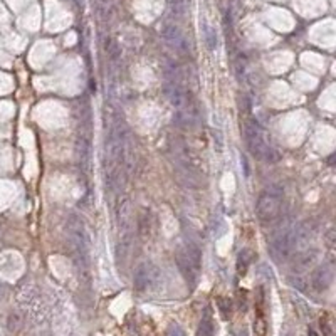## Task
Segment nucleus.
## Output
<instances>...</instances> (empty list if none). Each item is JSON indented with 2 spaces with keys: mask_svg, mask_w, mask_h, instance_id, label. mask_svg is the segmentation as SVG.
<instances>
[{
  "mask_svg": "<svg viewBox=\"0 0 336 336\" xmlns=\"http://www.w3.org/2000/svg\"><path fill=\"white\" fill-rule=\"evenodd\" d=\"M244 137H245V143H247L249 152L257 160H262V162H269V163H274L279 160L278 150H274L267 143V140L264 138L262 129H260L259 124L252 121V119L245 121Z\"/></svg>",
  "mask_w": 336,
  "mask_h": 336,
  "instance_id": "f257e3e1",
  "label": "nucleus"
},
{
  "mask_svg": "<svg viewBox=\"0 0 336 336\" xmlns=\"http://www.w3.org/2000/svg\"><path fill=\"white\" fill-rule=\"evenodd\" d=\"M281 207H283V188L273 185L259 195L257 204H255V214L260 222L269 224L281 214Z\"/></svg>",
  "mask_w": 336,
  "mask_h": 336,
  "instance_id": "f03ea898",
  "label": "nucleus"
},
{
  "mask_svg": "<svg viewBox=\"0 0 336 336\" xmlns=\"http://www.w3.org/2000/svg\"><path fill=\"white\" fill-rule=\"evenodd\" d=\"M162 271L152 262H143L138 265L137 273H135L133 284L135 289L138 293H148V291H155L162 284Z\"/></svg>",
  "mask_w": 336,
  "mask_h": 336,
  "instance_id": "7ed1b4c3",
  "label": "nucleus"
},
{
  "mask_svg": "<svg viewBox=\"0 0 336 336\" xmlns=\"http://www.w3.org/2000/svg\"><path fill=\"white\" fill-rule=\"evenodd\" d=\"M162 37L165 39V42H167L175 52H178V54H187L188 52L187 39H185L182 31H180L177 26H173V24H165L163 29H162Z\"/></svg>",
  "mask_w": 336,
  "mask_h": 336,
  "instance_id": "20e7f679",
  "label": "nucleus"
},
{
  "mask_svg": "<svg viewBox=\"0 0 336 336\" xmlns=\"http://www.w3.org/2000/svg\"><path fill=\"white\" fill-rule=\"evenodd\" d=\"M177 264H178L180 273L183 274L185 281L190 284V288H195V284H197V281H198L200 269L187 257V254L183 252V249H180L177 252Z\"/></svg>",
  "mask_w": 336,
  "mask_h": 336,
  "instance_id": "39448f33",
  "label": "nucleus"
},
{
  "mask_svg": "<svg viewBox=\"0 0 336 336\" xmlns=\"http://www.w3.org/2000/svg\"><path fill=\"white\" fill-rule=\"evenodd\" d=\"M333 278H334V271H333V265L331 264H324L318 267L313 273V278H311V286L316 289V291H324L328 289L331 283H333Z\"/></svg>",
  "mask_w": 336,
  "mask_h": 336,
  "instance_id": "423d86ee",
  "label": "nucleus"
},
{
  "mask_svg": "<svg viewBox=\"0 0 336 336\" xmlns=\"http://www.w3.org/2000/svg\"><path fill=\"white\" fill-rule=\"evenodd\" d=\"M254 333H255V336H267V319H265V309H264V293H262V289H259V293H257V299H255Z\"/></svg>",
  "mask_w": 336,
  "mask_h": 336,
  "instance_id": "0eeeda50",
  "label": "nucleus"
},
{
  "mask_svg": "<svg viewBox=\"0 0 336 336\" xmlns=\"http://www.w3.org/2000/svg\"><path fill=\"white\" fill-rule=\"evenodd\" d=\"M252 252H250L249 249H244V250H240V254H239V257H237V271H239V274H244L245 271H247V267H249V264L252 262Z\"/></svg>",
  "mask_w": 336,
  "mask_h": 336,
  "instance_id": "6e6552de",
  "label": "nucleus"
},
{
  "mask_svg": "<svg viewBox=\"0 0 336 336\" xmlns=\"http://www.w3.org/2000/svg\"><path fill=\"white\" fill-rule=\"evenodd\" d=\"M215 333V324L212 318H210V314L207 313L202 318V323H200V328H198V336H214Z\"/></svg>",
  "mask_w": 336,
  "mask_h": 336,
  "instance_id": "1a4fd4ad",
  "label": "nucleus"
},
{
  "mask_svg": "<svg viewBox=\"0 0 336 336\" xmlns=\"http://www.w3.org/2000/svg\"><path fill=\"white\" fill-rule=\"evenodd\" d=\"M204 36H205V44H207V47L210 49V51L217 47V34H215L214 27L204 26Z\"/></svg>",
  "mask_w": 336,
  "mask_h": 336,
  "instance_id": "9d476101",
  "label": "nucleus"
},
{
  "mask_svg": "<svg viewBox=\"0 0 336 336\" xmlns=\"http://www.w3.org/2000/svg\"><path fill=\"white\" fill-rule=\"evenodd\" d=\"M319 324H321V329H323V336H333V324H331V321L326 318V316L324 318L321 316Z\"/></svg>",
  "mask_w": 336,
  "mask_h": 336,
  "instance_id": "9b49d317",
  "label": "nucleus"
},
{
  "mask_svg": "<svg viewBox=\"0 0 336 336\" xmlns=\"http://www.w3.org/2000/svg\"><path fill=\"white\" fill-rule=\"evenodd\" d=\"M170 6L177 14H183L185 12V6H187V0H168Z\"/></svg>",
  "mask_w": 336,
  "mask_h": 336,
  "instance_id": "f8f14e48",
  "label": "nucleus"
},
{
  "mask_svg": "<svg viewBox=\"0 0 336 336\" xmlns=\"http://www.w3.org/2000/svg\"><path fill=\"white\" fill-rule=\"evenodd\" d=\"M167 336H185V333L178 324H172L167 331Z\"/></svg>",
  "mask_w": 336,
  "mask_h": 336,
  "instance_id": "ddd939ff",
  "label": "nucleus"
},
{
  "mask_svg": "<svg viewBox=\"0 0 336 336\" xmlns=\"http://www.w3.org/2000/svg\"><path fill=\"white\" fill-rule=\"evenodd\" d=\"M225 303H227V299H219V308L220 311H222V316L225 319H229V313H227V306H225Z\"/></svg>",
  "mask_w": 336,
  "mask_h": 336,
  "instance_id": "4468645a",
  "label": "nucleus"
},
{
  "mask_svg": "<svg viewBox=\"0 0 336 336\" xmlns=\"http://www.w3.org/2000/svg\"><path fill=\"white\" fill-rule=\"evenodd\" d=\"M309 336H318V334H316V331H314V329H311V328H309Z\"/></svg>",
  "mask_w": 336,
  "mask_h": 336,
  "instance_id": "2eb2a0df",
  "label": "nucleus"
},
{
  "mask_svg": "<svg viewBox=\"0 0 336 336\" xmlns=\"http://www.w3.org/2000/svg\"><path fill=\"white\" fill-rule=\"evenodd\" d=\"M240 336H247V334H245V333H242V334H240Z\"/></svg>",
  "mask_w": 336,
  "mask_h": 336,
  "instance_id": "dca6fc26",
  "label": "nucleus"
}]
</instances>
